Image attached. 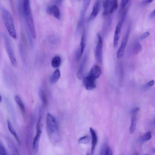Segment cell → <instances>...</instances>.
Here are the masks:
<instances>
[{
    "mask_svg": "<svg viewBox=\"0 0 155 155\" xmlns=\"http://www.w3.org/2000/svg\"><path fill=\"white\" fill-rule=\"evenodd\" d=\"M6 141L7 142L8 146L13 153V154H19L18 152L15 145L14 144L12 141L8 138H6Z\"/></svg>",
    "mask_w": 155,
    "mask_h": 155,
    "instance_id": "cell-18",
    "label": "cell"
},
{
    "mask_svg": "<svg viewBox=\"0 0 155 155\" xmlns=\"http://www.w3.org/2000/svg\"><path fill=\"white\" fill-rule=\"evenodd\" d=\"M61 58L58 56H56L52 59L51 65L54 68H56L58 67L61 63Z\"/></svg>",
    "mask_w": 155,
    "mask_h": 155,
    "instance_id": "cell-23",
    "label": "cell"
},
{
    "mask_svg": "<svg viewBox=\"0 0 155 155\" xmlns=\"http://www.w3.org/2000/svg\"><path fill=\"white\" fill-rule=\"evenodd\" d=\"M61 76V73L58 69H56L51 77L50 81L51 84L55 83L59 79Z\"/></svg>",
    "mask_w": 155,
    "mask_h": 155,
    "instance_id": "cell-17",
    "label": "cell"
},
{
    "mask_svg": "<svg viewBox=\"0 0 155 155\" xmlns=\"http://www.w3.org/2000/svg\"><path fill=\"white\" fill-rule=\"evenodd\" d=\"M101 74V71L99 67L95 65L91 68L88 74L97 79L100 77Z\"/></svg>",
    "mask_w": 155,
    "mask_h": 155,
    "instance_id": "cell-15",
    "label": "cell"
},
{
    "mask_svg": "<svg viewBox=\"0 0 155 155\" xmlns=\"http://www.w3.org/2000/svg\"><path fill=\"white\" fill-rule=\"evenodd\" d=\"M149 35V32L148 31H147L142 35L140 37L139 39L140 40H143L148 37Z\"/></svg>",
    "mask_w": 155,
    "mask_h": 155,
    "instance_id": "cell-32",
    "label": "cell"
},
{
    "mask_svg": "<svg viewBox=\"0 0 155 155\" xmlns=\"http://www.w3.org/2000/svg\"><path fill=\"white\" fill-rule=\"evenodd\" d=\"M22 0L23 7L24 13H26L31 11L29 0Z\"/></svg>",
    "mask_w": 155,
    "mask_h": 155,
    "instance_id": "cell-20",
    "label": "cell"
},
{
    "mask_svg": "<svg viewBox=\"0 0 155 155\" xmlns=\"http://www.w3.org/2000/svg\"><path fill=\"white\" fill-rule=\"evenodd\" d=\"M98 41L96 47L95 55L97 61L101 64L102 62V48L103 41L100 35L97 34Z\"/></svg>",
    "mask_w": 155,
    "mask_h": 155,
    "instance_id": "cell-5",
    "label": "cell"
},
{
    "mask_svg": "<svg viewBox=\"0 0 155 155\" xmlns=\"http://www.w3.org/2000/svg\"><path fill=\"white\" fill-rule=\"evenodd\" d=\"M155 16V11L154 10L149 15V18L150 19H152L154 18Z\"/></svg>",
    "mask_w": 155,
    "mask_h": 155,
    "instance_id": "cell-35",
    "label": "cell"
},
{
    "mask_svg": "<svg viewBox=\"0 0 155 155\" xmlns=\"http://www.w3.org/2000/svg\"><path fill=\"white\" fill-rule=\"evenodd\" d=\"M85 34L83 33L81 38V41L76 52L75 57L77 61L81 58L84 51L85 47Z\"/></svg>",
    "mask_w": 155,
    "mask_h": 155,
    "instance_id": "cell-9",
    "label": "cell"
},
{
    "mask_svg": "<svg viewBox=\"0 0 155 155\" xmlns=\"http://www.w3.org/2000/svg\"><path fill=\"white\" fill-rule=\"evenodd\" d=\"M154 0H144L143 2L145 4H149L152 2Z\"/></svg>",
    "mask_w": 155,
    "mask_h": 155,
    "instance_id": "cell-36",
    "label": "cell"
},
{
    "mask_svg": "<svg viewBox=\"0 0 155 155\" xmlns=\"http://www.w3.org/2000/svg\"><path fill=\"white\" fill-rule=\"evenodd\" d=\"M154 84V81L153 80H152L146 83L144 86V87L145 88L150 87L153 86Z\"/></svg>",
    "mask_w": 155,
    "mask_h": 155,
    "instance_id": "cell-33",
    "label": "cell"
},
{
    "mask_svg": "<svg viewBox=\"0 0 155 155\" xmlns=\"http://www.w3.org/2000/svg\"><path fill=\"white\" fill-rule=\"evenodd\" d=\"M39 95L43 104L45 105H46L47 104V99L44 91L42 89H41L39 92Z\"/></svg>",
    "mask_w": 155,
    "mask_h": 155,
    "instance_id": "cell-28",
    "label": "cell"
},
{
    "mask_svg": "<svg viewBox=\"0 0 155 155\" xmlns=\"http://www.w3.org/2000/svg\"><path fill=\"white\" fill-rule=\"evenodd\" d=\"M110 0H104L103 3V7L104 9L103 15H106L108 13L109 7L110 6Z\"/></svg>",
    "mask_w": 155,
    "mask_h": 155,
    "instance_id": "cell-27",
    "label": "cell"
},
{
    "mask_svg": "<svg viewBox=\"0 0 155 155\" xmlns=\"http://www.w3.org/2000/svg\"><path fill=\"white\" fill-rule=\"evenodd\" d=\"M139 110V108L137 107L133 110L131 111L132 116L131 125L130 128V132L131 134L133 133L135 130L137 122V114Z\"/></svg>",
    "mask_w": 155,
    "mask_h": 155,
    "instance_id": "cell-10",
    "label": "cell"
},
{
    "mask_svg": "<svg viewBox=\"0 0 155 155\" xmlns=\"http://www.w3.org/2000/svg\"><path fill=\"white\" fill-rule=\"evenodd\" d=\"M142 50V46L138 42H136L134 45L133 51L135 54H139Z\"/></svg>",
    "mask_w": 155,
    "mask_h": 155,
    "instance_id": "cell-26",
    "label": "cell"
},
{
    "mask_svg": "<svg viewBox=\"0 0 155 155\" xmlns=\"http://www.w3.org/2000/svg\"><path fill=\"white\" fill-rule=\"evenodd\" d=\"M100 2L99 0H97L95 2L93 8L92 12L89 18L90 20L94 19L98 13L100 8Z\"/></svg>",
    "mask_w": 155,
    "mask_h": 155,
    "instance_id": "cell-16",
    "label": "cell"
},
{
    "mask_svg": "<svg viewBox=\"0 0 155 155\" xmlns=\"http://www.w3.org/2000/svg\"><path fill=\"white\" fill-rule=\"evenodd\" d=\"M91 0H84L78 21L76 33L78 34L80 31L84 23L86 14L89 7Z\"/></svg>",
    "mask_w": 155,
    "mask_h": 155,
    "instance_id": "cell-3",
    "label": "cell"
},
{
    "mask_svg": "<svg viewBox=\"0 0 155 155\" xmlns=\"http://www.w3.org/2000/svg\"><path fill=\"white\" fill-rule=\"evenodd\" d=\"M7 154V152L2 144L0 143V155H6Z\"/></svg>",
    "mask_w": 155,
    "mask_h": 155,
    "instance_id": "cell-30",
    "label": "cell"
},
{
    "mask_svg": "<svg viewBox=\"0 0 155 155\" xmlns=\"http://www.w3.org/2000/svg\"><path fill=\"white\" fill-rule=\"evenodd\" d=\"M130 28H128L124 36L120 46L118 49L117 53V59H120L123 56L128 41Z\"/></svg>",
    "mask_w": 155,
    "mask_h": 155,
    "instance_id": "cell-6",
    "label": "cell"
},
{
    "mask_svg": "<svg viewBox=\"0 0 155 155\" xmlns=\"http://www.w3.org/2000/svg\"><path fill=\"white\" fill-rule=\"evenodd\" d=\"M2 101V98L1 96L0 95V102Z\"/></svg>",
    "mask_w": 155,
    "mask_h": 155,
    "instance_id": "cell-38",
    "label": "cell"
},
{
    "mask_svg": "<svg viewBox=\"0 0 155 155\" xmlns=\"http://www.w3.org/2000/svg\"><path fill=\"white\" fill-rule=\"evenodd\" d=\"M152 137L151 133L150 131H149L144 134L141 137L140 142L143 143L147 141L150 140Z\"/></svg>",
    "mask_w": 155,
    "mask_h": 155,
    "instance_id": "cell-25",
    "label": "cell"
},
{
    "mask_svg": "<svg viewBox=\"0 0 155 155\" xmlns=\"http://www.w3.org/2000/svg\"><path fill=\"white\" fill-rule=\"evenodd\" d=\"M7 124L8 129L12 134L14 136L18 143L20 142L19 140L18 136L15 129L12 126L11 122L9 120H7Z\"/></svg>",
    "mask_w": 155,
    "mask_h": 155,
    "instance_id": "cell-19",
    "label": "cell"
},
{
    "mask_svg": "<svg viewBox=\"0 0 155 155\" xmlns=\"http://www.w3.org/2000/svg\"><path fill=\"white\" fill-rule=\"evenodd\" d=\"M108 146V140L106 137L104 138V140L101 146L100 155H105V152Z\"/></svg>",
    "mask_w": 155,
    "mask_h": 155,
    "instance_id": "cell-22",
    "label": "cell"
},
{
    "mask_svg": "<svg viewBox=\"0 0 155 155\" xmlns=\"http://www.w3.org/2000/svg\"><path fill=\"white\" fill-rule=\"evenodd\" d=\"M10 0V2L11 3V5H12V7L13 6V0Z\"/></svg>",
    "mask_w": 155,
    "mask_h": 155,
    "instance_id": "cell-37",
    "label": "cell"
},
{
    "mask_svg": "<svg viewBox=\"0 0 155 155\" xmlns=\"http://www.w3.org/2000/svg\"><path fill=\"white\" fill-rule=\"evenodd\" d=\"M87 56L85 55L81 61L77 73V76L79 79H81L83 77L84 72L87 61Z\"/></svg>",
    "mask_w": 155,
    "mask_h": 155,
    "instance_id": "cell-12",
    "label": "cell"
},
{
    "mask_svg": "<svg viewBox=\"0 0 155 155\" xmlns=\"http://www.w3.org/2000/svg\"><path fill=\"white\" fill-rule=\"evenodd\" d=\"M3 21L10 35L14 39L17 38V34L12 17L10 12L5 8L2 9Z\"/></svg>",
    "mask_w": 155,
    "mask_h": 155,
    "instance_id": "cell-2",
    "label": "cell"
},
{
    "mask_svg": "<svg viewBox=\"0 0 155 155\" xmlns=\"http://www.w3.org/2000/svg\"><path fill=\"white\" fill-rule=\"evenodd\" d=\"M90 131L92 138L91 153V154H93L97 143V138L96 134L92 128H90Z\"/></svg>",
    "mask_w": 155,
    "mask_h": 155,
    "instance_id": "cell-14",
    "label": "cell"
},
{
    "mask_svg": "<svg viewBox=\"0 0 155 155\" xmlns=\"http://www.w3.org/2000/svg\"><path fill=\"white\" fill-rule=\"evenodd\" d=\"M48 14L52 15L56 18L59 19L61 17V14L58 7L56 5H53L48 7L47 9Z\"/></svg>",
    "mask_w": 155,
    "mask_h": 155,
    "instance_id": "cell-13",
    "label": "cell"
},
{
    "mask_svg": "<svg viewBox=\"0 0 155 155\" xmlns=\"http://www.w3.org/2000/svg\"><path fill=\"white\" fill-rule=\"evenodd\" d=\"M123 23L121 21H120L118 23L116 26L113 41V45L114 48L117 47L118 45L120 34Z\"/></svg>",
    "mask_w": 155,
    "mask_h": 155,
    "instance_id": "cell-11",
    "label": "cell"
},
{
    "mask_svg": "<svg viewBox=\"0 0 155 155\" xmlns=\"http://www.w3.org/2000/svg\"><path fill=\"white\" fill-rule=\"evenodd\" d=\"M127 0H121L120 10V11L122 10L123 9L125 8Z\"/></svg>",
    "mask_w": 155,
    "mask_h": 155,
    "instance_id": "cell-31",
    "label": "cell"
},
{
    "mask_svg": "<svg viewBox=\"0 0 155 155\" xmlns=\"http://www.w3.org/2000/svg\"><path fill=\"white\" fill-rule=\"evenodd\" d=\"M15 100L21 111L23 113H24L25 112V107L20 97L16 95L15 97Z\"/></svg>",
    "mask_w": 155,
    "mask_h": 155,
    "instance_id": "cell-21",
    "label": "cell"
},
{
    "mask_svg": "<svg viewBox=\"0 0 155 155\" xmlns=\"http://www.w3.org/2000/svg\"><path fill=\"white\" fill-rule=\"evenodd\" d=\"M112 154V150L110 147H108L105 152V155H110Z\"/></svg>",
    "mask_w": 155,
    "mask_h": 155,
    "instance_id": "cell-34",
    "label": "cell"
},
{
    "mask_svg": "<svg viewBox=\"0 0 155 155\" xmlns=\"http://www.w3.org/2000/svg\"><path fill=\"white\" fill-rule=\"evenodd\" d=\"M41 117H40L37 124V133L34 138L33 143V150L35 153H37L38 150L39 141L41 133Z\"/></svg>",
    "mask_w": 155,
    "mask_h": 155,
    "instance_id": "cell-7",
    "label": "cell"
},
{
    "mask_svg": "<svg viewBox=\"0 0 155 155\" xmlns=\"http://www.w3.org/2000/svg\"><path fill=\"white\" fill-rule=\"evenodd\" d=\"M90 140V137L87 136H85L80 138L78 140V142L81 144H87L89 142Z\"/></svg>",
    "mask_w": 155,
    "mask_h": 155,
    "instance_id": "cell-29",
    "label": "cell"
},
{
    "mask_svg": "<svg viewBox=\"0 0 155 155\" xmlns=\"http://www.w3.org/2000/svg\"><path fill=\"white\" fill-rule=\"evenodd\" d=\"M110 10L109 13H112L117 9L118 7L117 0H110Z\"/></svg>",
    "mask_w": 155,
    "mask_h": 155,
    "instance_id": "cell-24",
    "label": "cell"
},
{
    "mask_svg": "<svg viewBox=\"0 0 155 155\" xmlns=\"http://www.w3.org/2000/svg\"><path fill=\"white\" fill-rule=\"evenodd\" d=\"M96 79L88 74L83 79V83L85 88L88 90H92L96 87Z\"/></svg>",
    "mask_w": 155,
    "mask_h": 155,
    "instance_id": "cell-8",
    "label": "cell"
},
{
    "mask_svg": "<svg viewBox=\"0 0 155 155\" xmlns=\"http://www.w3.org/2000/svg\"><path fill=\"white\" fill-rule=\"evenodd\" d=\"M46 126L47 134L50 140L52 143H57L59 139L57 123L55 117L49 113L47 115Z\"/></svg>",
    "mask_w": 155,
    "mask_h": 155,
    "instance_id": "cell-1",
    "label": "cell"
},
{
    "mask_svg": "<svg viewBox=\"0 0 155 155\" xmlns=\"http://www.w3.org/2000/svg\"><path fill=\"white\" fill-rule=\"evenodd\" d=\"M4 38L5 48L11 62L13 66L15 67L17 65V61L10 40L5 35H4Z\"/></svg>",
    "mask_w": 155,
    "mask_h": 155,
    "instance_id": "cell-4",
    "label": "cell"
}]
</instances>
